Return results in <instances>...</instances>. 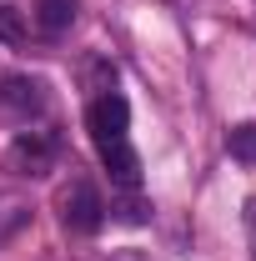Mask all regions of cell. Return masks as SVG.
Listing matches in <instances>:
<instances>
[{
	"mask_svg": "<svg viewBox=\"0 0 256 261\" xmlns=\"http://www.w3.org/2000/svg\"><path fill=\"white\" fill-rule=\"evenodd\" d=\"M61 161V136L56 130H20L10 146H5V171L10 176H45V171H56Z\"/></svg>",
	"mask_w": 256,
	"mask_h": 261,
	"instance_id": "obj_1",
	"label": "cell"
},
{
	"mask_svg": "<svg viewBox=\"0 0 256 261\" xmlns=\"http://www.w3.org/2000/svg\"><path fill=\"white\" fill-rule=\"evenodd\" d=\"M56 206H61V221L70 231H96L100 221H106V201H100V191L86 181V176H75L70 186H61Z\"/></svg>",
	"mask_w": 256,
	"mask_h": 261,
	"instance_id": "obj_2",
	"label": "cell"
},
{
	"mask_svg": "<svg viewBox=\"0 0 256 261\" xmlns=\"http://www.w3.org/2000/svg\"><path fill=\"white\" fill-rule=\"evenodd\" d=\"M86 126H91V136H96V146L126 141V126H131V106H126V96H116V91L96 96V100H91V111H86Z\"/></svg>",
	"mask_w": 256,
	"mask_h": 261,
	"instance_id": "obj_3",
	"label": "cell"
},
{
	"mask_svg": "<svg viewBox=\"0 0 256 261\" xmlns=\"http://www.w3.org/2000/svg\"><path fill=\"white\" fill-rule=\"evenodd\" d=\"M45 106V86L31 75H5L0 81V111H15V116H31Z\"/></svg>",
	"mask_w": 256,
	"mask_h": 261,
	"instance_id": "obj_4",
	"label": "cell"
},
{
	"mask_svg": "<svg viewBox=\"0 0 256 261\" xmlns=\"http://www.w3.org/2000/svg\"><path fill=\"white\" fill-rule=\"evenodd\" d=\"M25 226H31V201L15 191H0V246H10Z\"/></svg>",
	"mask_w": 256,
	"mask_h": 261,
	"instance_id": "obj_5",
	"label": "cell"
},
{
	"mask_svg": "<svg viewBox=\"0 0 256 261\" xmlns=\"http://www.w3.org/2000/svg\"><path fill=\"white\" fill-rule=\"evenodd\" d=\"M100 156H106V166H111V176L126 186V191H136V151H131L126 141H111V146H100Z\"/></svg>",
	"mask_w": 256,
	"mask_h": 261,
	"instance_id": "obj_6",
	"label": "cell"
},
{
	"mask_svg": "<svg viewBox=\"0 0 256 261\" xmlns=\"http://www.w3.org/2000/svg\"><path fill=\"white\" fill-rule=\"evenodd\" d=\"M35 20H40V31H45V35L70 31V20H75V0H40Z\"/></svg>",
	"mask_w": 256,
	"mask_h": 261,
	"instance_id": "obj_7",
	"label": "cell"
},
{
	"mask_svg": "<svg viewBox=\"0 0 256 261\" xmlns=\"http://www.w3.org/2000/svg\"><path fill=\"white\" fill-rule=\"evenodd\" d=\"M226 151H231V161L256 166V121H241V126L226 130Z\"/></svg>",
	"mask_w": 256,
	"mask_h": 261,
	"instance_id": "obj_8",
	"label": "cell"
},
{
	"mask_svg": "<svg viewBox=\"0 0 256 261\" xmlns=\"http://www.w3.org/2000/svg\"><path fill=\"white\" fill-rule=\"evenodd\" d=\"M25 35H31V25H25V10H15V5H0V45L20 50V45H25Z\"/></svg>",
	"mask_w": 256,
	"mask_h": 261,
	"instance_id": "obj_9",
	"label": "cell"
},
{
	"mask_svg": "<svg viewBox=\"0 0 256 261\" xmlns=\"http://www.w3.org/2000/svg\"><path fill=\"white\" fill-rule=\"evenodd\" d=\"M241 221H246V241H251V256H256V196L241 206Z\"/></svg>",
	"mask_w": 256,
	"mask_h": 261,
	"instance_id": "obj_10",
	"label": "cell"
}]
</instances>
